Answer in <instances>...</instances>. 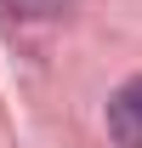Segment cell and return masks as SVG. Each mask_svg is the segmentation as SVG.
I'll use <instances>...</instances> for the list:
<instances>
[{
    "label": "cell",
    "instance_id": "6da1fadb",
    "mask_svg": "<svg viewBox=\"0 0 142 148\" xmlns=\"http://www.w3.org/2000/svg\"><path fill=\"white\" fill-rule=\"evenodd\" d=\"M108 137L119 148H142V74L108 97Z\"/></svg>",
    "mask_w": 142,
    "mask_h": 148
},
{
    "label": "cell",
    "instance_id": "7a4b0ae2",
    "mask_svg": "<svg viewBox=\"0 0 142 148\" xmlns=\"http://www.w3.org/2000/svg\"><path fill=\"white\" fill-rule=\"evenodd\" d=\"M17 17H57V12H68L74 0H6Z\"/></svg>",
    "mask_w": 142,
    "mask_h": 148
}]
</instances>
